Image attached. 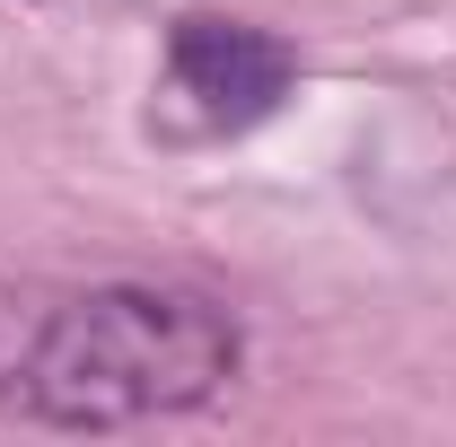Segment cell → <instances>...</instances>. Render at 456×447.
<instances>
[{
    "label": "cell",
    "instance_id": "cell-2",
    "mask_svg": "<svg viewBox=\"0 0 456 447\" xmlns=\"http://www.w3.org/2000/svg\"><path fill=\"white\" fill-rule=\"evenodd\" d=\"M289 97V45L264 27L184 18L167 36V114L175 132H246Z\"/></svg>",
    "mask_w": 456,
    "mask_h": 447
},
{
    "label": "cell",
    "instance_id": "cell-1",
    "mask_svg": "<svg viewBox=\"0 0 456 447\" xmlns=\"http://www.w3.org/2000/svg\"><path fill=\"white\" fill-rule=\"evenodd\" d=\"M237 378V325L184 289H88L27 351V412L61 430H132L193 412Z\"/></svg>",
    "mask_w": 456,
    "mask_h": 447
}]
</instances>
